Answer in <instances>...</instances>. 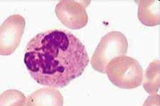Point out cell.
<instances>
[{
	"instance_id": "6da1fadb",
	"label": "cell",
	"mask_w": 160,
	"mask_h": 106,
	"mask_svg": "<svg viewBox=\"0 0 160 106\" xmlns=\"http://www.w3.org/2000/svg\"><path fill=\"white\" fill-rule=\"evenodd\" d=\"M24 64L38 84L63 88L78 78L88 65L86 48L76 35L66 30L38 33L27 43Z\"/></svg>"
},
{
	"instance_id": "7a4b0ae2",
	"label": "cell",
	"mask_w": 160,
	"mask_h": 106,
	"mask_svg": "<svg viewBox=\"0 0 160 106\" xmlns=\"http://www.w3.org/2000/svg\"><path fill=\"white\" fill-rule=\"evenodd\" d=\"M112 84L122 89H133L143 81V69L135 59L128 56L118 57L108 64L106 72Z\"/></svg>"
},
{
	"instance_id": "3957f363",
	"label": "cell",
	"mask_w": 160,
	"mask_h": 106,
	"mask_svg": "<svg viewBox=\"0 0 160 106\" xmlns=\"http://www.w3.org/2000/svg\"><path fill=\"white\" fill-rule=\"evenodd\" d=\"M128 42L120 31H111L104 35L98 45L91 58V65L95 71L105 74L108 64L118 57L125 56Z\"/></svg>"
},
{
	"instance_id": "277c9868",
	"label": "cell",
	"mask_w": 160,
	"mask_h": 106,
	"mask_svg": "<svg viewBox=\"0 0 160 106\" xmlns=\"http://www.w3.org/2000/svg\"><path fill=\"white\" fill-rule=\"evenodd\" d=\"M25 25L24 17L14 14L0 25V55H10L17 50L24 34Z\"/></svg>"
},
{
	"instance_id": "5b68a950",
	"label": "cell",
	"mask_w": 160,
	"mask_h": 106,
	"mask_svg": "<svg viewBox=\"0 0 160 106\" xmlns=\"http://www.w3.org/2000/svg\"><path fill=\"white\" fill-rule=\"evenodd\" d=\"M86 2L63 0L56 4L55 12L58 20L70 29H81L86 26L88 16Z\"/></svg>"
},
{
	"instance_id": "8992f818",
	"label": "cell",
	"mask_w": 160,
	"mask_h": 106,
	"mask_svg": "<svg viewBox=\"0 0 160 106\" xmlns=\"http://www.w3.org/2000/svg\"><path fill=\"white\" fill-rule=\"evenodd\" d=\"M25 106H63V97L54 88H43L31 94Z\"/></svg>"
},
{
	"instance_id": "52a82bcc",
	"label": "cell",
	"mask_w": 160,
	"mask_h": 106,
	"mask_svg": "<svg viewBox=\"0 0 160 106\" xmlns=\"http://www.w3.org/2000/svg\"><path fill=\"white\" fill-rule=\"evenodd\" d=\"M136 2L138 4V19L142 24L150 27L160 24L158 0H143Z\"/></svg>"
},
{
	"instance_id": "ba28073f",
	"label": "cell",
	"mask_w": 160,
	"mask_h": 106,
	"mask_svg": "<svg viewBox=\"0 0 160 106\" xmlns=\"http://www.w3.org/2000/svg\"><path fill=\"white\" fill-rule=\"evenodd\" d=\"M160 64L159 60L152 62L144 73L143 87L149 94H156L159 89Z\"/></svg>"
},
{
	"instance_id": "9c48e42d",
	"label": "cell",
	"mask_w": 160,
	"mask_h": 106,
	"mask_svg": "<svg viewBox=\"0 0 160 106\" xmlns=\"http://www.w3.org/2000/svg\"><path fill=\"white\" fill-rule=\"evenodd\" d=\"M25 95L16 89H9L0 95V106H25Z\"/></svg>"
},
{
	"instance_id": "30bf717a",
	"label": "cell",
	"mask_w": 160,
	"mask_h": 106,
	"mask_svg": "<svg viewBox=\"0 0 160 106\" xmlns=\"http://www.w3.org/2000/svg\"><path fill=\"white\" fill-rule=\"evenodd\" d=\"M160 97L159 94H152L147 98L142 106H160Z\"/></svg>"
}]
</instances>
